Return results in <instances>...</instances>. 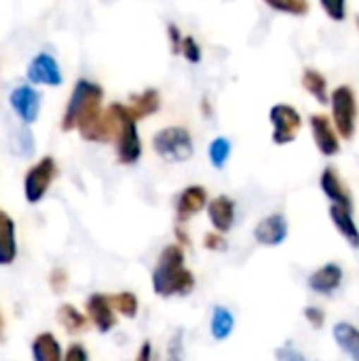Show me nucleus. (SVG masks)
Here are the masks:
<instances>
[{
	"label": "nucleus",
	"mask_w": 359,
	"mask_h": 361,
	"mask_svg": "<svg viewBox=\"0 0 359 361\" xmlns=\"http://www.w3.org/2000/svg\"><path fill=\"white\" fill-rule=\"evenodd\" d=\"M104 91L99 85L91 80H78L74 85L72 97L66 106L61 129L72 131L78 129L80 135L89 142H110L116 137V118L110 112H102Z\"/></svg>",
	"instance_id": "obj_1"
},
{
	"label": "nucleus",
	"mask_w": 359,
	"mask_h": 361,
	"mask_svg": "<svg viewBox=\"0 0 359 361\" xmlns=\"http://www.w3.org/2000/svg\"><path fill=\"white\" fill-rule=\"evenodd\" d=\"M195 288V275L184 269V250L176 243L161 252L159 267L152 273V290L161 298L186 296Z\"/></svg>",
	"instance_id": "obj_2"
},
{
	"label": "nucleus",
	"mask_w": 359,
	"mask_h": 361,
	"mask_svg": "<svg viewBox=\"0 0 359 361\" xmlns=\"http://www.w3.org/2000/svg\"><path fill=\"white\" fill-rule=\"evenodd\" d=\"M110 112L116 118V157L123 165H133L142 157V142L138 133V121L123 104H112Z\"/></svg>",
	"instance_id": "obj_3"
},
{
	"label": "nucleus",
	"mask_w": 359,
	"mask_h": 361,
	"mask_svg": "<svg viewBox=\"0 0 359 361\" xmlns=\"http://www.w3.org/2000/svg\"><path fill=\"white\" fill-rule=\"evenodd\" d=\"M152 148L154 152L171 163H184L193 157L195 146L188 129L184 127H165L152 137Z\"/></svg>",
	"instance_id": "obj_4"
},
{
	"label": "nucleus",
	"mask_w": 359,
	"mask_h": 361,
	"mask_svg": "<svg viewBox=\"0 0 359 361\" xmlns=\"http://www.w3.org/2000/svg\"><path fill=\"white\" fill-rule=\"evenodd\" d=\"M330 104H332L336 131L341 133L343 140H351L355 133V121H358V102H355L353 89L347 85L336 87L330 95Z\"/></svg>",
	"instance_id": "obj_5"
},
{
	"label": "nucleus",
	"mask_w": 359,
	"mask_h": 361,
	"mask_svg": "<svg viewBox=\"0 0 359 361\" xmlns=\"http://www.w3.org/2000/svg\"><path fill=\"white\" fill-rule=\"evenodd\" d=\"M271 123H273V142L284 146L296 140L300 127H303V118L298 114V110L294 106L288 104H275L271 108Z\"/></svg>",
	"instance_id": "obj_6"
},
{
	"label": "nucleus",
	"mask_w": 359,
	"mask_h": 361,
	"mask_svg": "<svg viewBox=\"0 0 359 361\" xmlns=\"http://www.w3.org/2000/svg\"><path fill=\"white\" fill-rule=\"evenodd\" d=\"M55 176H57V165L51 157H44L32 169H28L25 180H23V195L28 203H38L49 190Z\"/></svg>",
	"instance_id": "obj_7"
},
{
	"label": "nucleus",
	"mask_w": 359,
	"mask_h": 361,
	"mask_svg": "<svg viewBox=\"0 0 359 361\" xmlns=\"http://www.w3.org/2000/svg\"><path fill=\"white\" fill-rule=\"evenodd\" d=\"M11 106L25 125H32L40 112V93L34 87L21 85L15 91H11Z\"/></svg>",
	"instance_id": "obj_8"
},
{
	"label": "nucleus",
	"mask_w": 359,
	"mask_h": 361,
	"mask_svg": "<svg viewBox=\"0 0 359 361\" xmlns=\"http://www.w3.org/2000/svg\"><path fill=\"white\" fill-rule=\"evenodd\" d=\"M28 78L36 85H49V87H57L61 85V70L55 61V57H51L49 53H38L30 66H28Z\"/></svg>",
	"instance_id": "obj_9"
},
{
	"label": "nucleus",
	"mask_w": 359,
	"mask_h": 361,
	"mask_svg": "<svg viewBox=\"0 0 359 361\" xmlns=\"http://www.w3.org/2000/svg\"><path fill=\"white\" fill-rule=\"evenodd\" d=\"M254 237L264 247L281 245L286 241V237H288V222H286V218L281 214L267 216L264 220L258 222V226L254 231Z\"/></svg>",
	"instance_id": "obj_10"
},
{
	"label": "nucleus",
	"mask_w": 359,
	"mask_h": 361,
	"mask_svg": "<svg viewBox=\"0 0 359 361\" xmlns=\"http://www.w3.org/2000/svg\"><path fill=\"white\" fill-rule=\"evenodd\" d=\"M311 131H313V140H315L322 154H326V157L339 154L341 144H339L336 131H334V127L326 114H313L311 116Z\"/></svg>",
	"instance_id": "obj_11"
},
{
	"label": "nucleus",
	"mask_w": 359,
	"mask_h": 361,
	"mask_svg": "<svg viewBox=\"0 0 359 361\" xmlns=\"http://www.w3.org/2000/svg\"><path fill=\"white\" fill-rule=\"evenodd\" d=\"M114 305L108 296L104 294H93L89 300H87V313L91 317V322L95 324V328L99 332H110L114 326H116V317H114Z\"/></svg>",
	"instance_id": "obj_12"
},
{
	"label": "nucleus",
	"mask_w": 359,
	"mask_h": 361,
	"mask_svg": "<svg viewBox=\"0 0 359 361\" xmlns=\"http://www.w3.org/2000/svg\"><path fill=\"white\" fill-rule=\"evenodd\" d=\"M207 203V190L203 186H188L180 192L178 205H176V214H178V222H186L188 218H193L195 214H199Z\"/></svg>",
	"instance_id": "obj_13"
},
{
	"label": "nucleus",
	"mask_w": 359,
	"mask_h": 361,
	"mask_svg": "<svg viewBox=\"0 0 359 361\" xmlns=\"http://www.w3.org/2000/svg\"><path fill=\"white\" fill-rule=\"evenodd\" d=\"M207 214H209V220H212L214 228L220 231V233H229L233 228V224H235V203L224 195L209 201Z\"/></svg>",
	"instance_id": "obj_14"
},
{
	"label": "nucleus",
	"mask_w": 359,
	"mask_h": 361,
	"mask_svg": "<svg viewBox=\"0 0 359 361\" xmlns=\"http://www.w3.org/2000/svg\"><path fill=\"white\" fill-rule=\"evenodd\" d=\"M330 218L336 224L339 233L349 241V245L351 247H359V228L358 224H355V220H353V207L334 203L330 207Z\"/></svg>",
	"instance_id": "obj_15"
},
{
	"label": "nucleus",
	"mask_w": 359,
	"mask_h": 361,
	"mask_svg": "<svg viewBox=\"0 0 359 361\" xmlns=\"http://www.w3.org/2000/svg\"><path fill=\"white\" fill-rule=\"evenodd\" d=\"M343 281V269L339 264H326L309 277V288L317 294H332Z\"/></svg>",
	"instance_id": "obj_16"
},
{
	"label": "nucleus",
	"mask_w": 359,
	"mask_h": 361,
	"mask_svg": "<svg viewBox=\"0 0 359 361\" xmlns=\"http://www.w3.org/2000/svg\"><path fill=\"white\" fill-rule=\"evenodd\" d=\"M322 190L326 192V197L332 201V203H341V205H347V207H353V201H351V195L349 190L345 188V184L341 182V178L336 176V171L332 167H326L322 171Z\"/></svg>",
	"instance_id": "obj_17"
},
{
	"label": "nucleus",
	"mask_w": 359,
	"mask_h": 361,
	"mask_svg": "<svg viewBox=\"0 0 359 361\" xmlns=\"http://www.w3.org/2000/svg\"><path fill=\"white\" fill-rule=\"evenodd\" d=\"M17 256V241H15V222L8 214L0 209V264L6 267Z\"/></svg>",
	"instance_id": "obj_18"
},
{
	"label": "nucleus",
	"mask_w": 359,
	"mask_h": 361,
	"mask_svg": "<svg viewBox=\"0 0 359 361\" xmlns=\"http://www.w3.org/2000/svg\"><path fill=\"white\" fill-rule=\"evenodd\" d=\"M127 108L135 116V121H142V118L159 112V108H161V95H159L157 89H146L140 95H131Z\"/></svg>",
	"instance_id": "obj_19"
},
{
	"label": "nucleus",
	"mask_w": 359,
	"mask_h": 361,
	"mask_svg": "<svg viewBox=\"0 0 359 361\" xmlns=\"http://www.w3.org/2000/svg\"><path fill=\"white\" fill-rule=\"evenodd\" d=\"M334 341L351 360L359 361V330L355 326H351L347 322L336 324L334 326Z\"/></svg>",
	"instance_id": "obj_20"
},
{
	"label": "nucleus",
	"mask_w": 359,
	"mask_h": 361,
	"mask_svg": "<svg viewBox=\"0 0 359 361\" xmlns=\"http://www.w3.org/2000/svg\"><path fill=\"white\" fill-rule=\"evenodd\" d=\"M32 355L36 361H59L61 360V349H59L57 338L49 332L38 334L32 343Z\"/></svg>",
	"instance_id": "obj_21"
},
{
	"label": "nucleus",
	"mask_w": 359,
	"mask_h": 361,
	"mask_svg": "<svg viewBox=\"0 0 359 361\" xmlns=\"http://www.w3.org/2000/svg\"><path fill=\"white\" fill-rule=\"evenodd\" d=\"M303 87L320 102V104H328V82L324 78L322 72L313 70V68H307L303 72Z\"/></svg>",
	"instance_id": "obj_22"
},
{
	"label": "nucleus",
	"mask_w": 359,
	"mask_h": 361,
	"mask_svg": "<svg viewBox=\"0 0 359 361\" xmlns=\"http://www.w3.org/2000/svg\"><path fill=\"white\" fill-rule=\"evenodd\" d=\"M57 319L66 328L68 334H78V332H85L87 328V317L72 305H61L57 311Z\"/></svg>",
	"instance_id": "obj_23"
},
{
	"label": "nucleus",
	"mask_w": 359,
	"mask_h": 361,
	"mask_svg": "<svg viewBox=\"0 0 359 361\" xmlns=\"http://www.w3.org/2000/svg\"><path fill=\"white\" fill-rule=\"evenodd\" d=\"M235 328V317L226 307H216L212 315V336L216 341H226Z\"/></svg>",
	"instance_id": "obj_24"
},
{
	"label": "nucleus",
	"mask_w": 359,
	"mask_h": 361,
	"mask_svg": "<svg viewBox=\"0 0 359 361\" xmlns=\"http://www.w3.org/2000/svg\"><path fill=\"white\" fill-rule=\"evenodd\" d=\"M231 142L226 137H216L212 144H209V161L216 169H222L231 157Z\"/></svg>",
	"instance_id": "obj_25"
},
{
	"label": "nucleus",
	"mask_w": 359,
	"mask_h": 361,
	"mask_svg": "<svg viewBox=\"0 0 359 361\" xmlns=\"http://www.w3.org/2000/svg\"><path fill=\"white\" fill-rule=\"evenodd\" d=\"M110 300H112L114 309H116L123 317L133 319V317L138 315V307H140V305H138V298H135L131 292H121V294L112 296Z\"/></svg>",
	"instance_id": "obj_26"
},
{
	"label": "nucleus",
	"mask_w": 359,
	"mask_h": 361,
	"mask_svg": "<svg viewBox=\"0 0 359 361\" xmlns=\"http://www.w3.org/2000/svg\"><path fill=\"white\" fill-rule=\"evenodd\" d=\"M271 8L290 13V15H307L309 13V0H264Z\"/></svg>",
	"instance_id": "obj_27"
},
{
	"label": "nucleus",
	"mask_w": 359,
	"mask_h": 361,
	"mask_svg": "<svg viewBox=\"0 0 359 361\" xmlns=\"http://www.w3.org/2000/svg\"><path fill=\"white\" fill-rule=\"evenodd\" d=\"M330 19L343 21L347 17V0H320Z\"/></svg>",
	"instance_id": "obj_28"
},
{
	"label": "nucleus",
	"mask_w": 359,
	"mask_h": 361,
	"mask_svg": "<svg viewBox=\"0 0 359 361\" xmlns=\"http://www.w3.org/2000/svg\"><path fill=\"white\" fill-rule=\"evenodd\" d=\"M190 63H199L201 61V47L197 44V40L193 36H184L182 40V51H180Z\"/></svg>",
	"instance_id": "obj_29"
},
{
	"label": "nucleus",
	"mask_w": 359,
	"mask_h": 361,
	"mask_svg": "<svg viewBox=\"0 0 359 361\" xmlns=\"http://www.w3.org/2000/svg\"><path fill=\"white\" fill-rule=\"evenodd\" d=\"M17 144L21 146V148L17 150L21 157H30V154L34 152V137H32L30 129H21V131H19V135H17Z\"/></svg>",
	"instance_id": "obj_30"
},
{
	"label": "nucleus",
	"mask_w": 359,
	"mask_h": 361,
	"mask_svg": "<svg viewBox=\"0 0 359 361\" xmlns=\"http://www.w3.org/2000/svg\"><path fill=\"white\" fill-rule=\"evenodd\" d=\"M49 283H51V290L61 294L68 286V273L63 269H53L51 271V277H49Z\"/></svg>",
	"instance_id": "obj_31"
},
{
	"label": "nucleus",
	"mask_w": 359,
	"mask_h": 361,
	"mask_svg": "<svg viewBox=\"0 0 359 361\" xmlns=\"http://www.w3.org/2000/svg\"><path fill=\"white\" fill-rule=\"evenodd\" d=\"M203 245H205L207 250H212V252H224V250H226V241H224V237H222L220 231L207 233L205 239H203Z\"/></svg>",
	"instance_id": "obj_32"
},
{
	"label": "nucleus",
	"mask_w": 359,
	"mask_h": 361,
	"mask_svg": "<svg viewBox=\"0 0 359 361\" xmlns=\"http://www.w3.org/2000/svg\"><path fill=\"white\" fill-rule=\"evenodd\" d=\"M305 317H307V322H309L313 328H322V326H324V322H326L324 311H322V309H317V307H309V309H305Z\"/></svg>",
	"instance_id": "obj_33"
},
{
	"label": "nucleus",
	"mask_w": 359,
	"mask_h": 361,
	"mask_svg": "<svg viewBox=\"0 0 359 361\" xmlns=\"http://www.w3.org/2000/svg\"><path fill=\"white\" fill-rule=\"evenodd\" d=\"M167 34H169V40H171V51H174V53H180V51H182V40H184V36L180 34L178 25L169 23V25H167Z\"/></svg>",
	"instance_id": "obj_34"
},
{
	"label": "nucleus",
	"mask_w": 359,
	"mask_h": 361,
	"mask_svg": "<svg viewBox=\"0 0 359 361\" xmlns=\"http://www.w3.org/2000/svg\"><path fill=\"white\" fill-rule=\"evenodd\" d=\"M87 357H89V355H87V351H85L80 345H72V347L68 349V353H66V360L68 361H76V360L85 361Z\"/></svg>",
	"instance_id": "obj_35"
},
{
	"label": "nucleus",
	"mask_w": 359,
	"mask_h": 361,
	"mask_svg": "<svg viewBox=\"0 0 359 361\" xmlns=\"http://www.w3.org/2000/svg\"><path fill=\"white\" fill-rule=\"evenodd\" d=\"M148 357H150V343H144V349L138 355V360H148Z\"/></svg>",
	"instance_id": "obj_36"
},
{
	"label": "nucleus",
	"mask_w": 359,
	"mask_h": 361,
	"mask_svg": "<svg viewBox=\"0 0 359 361\" xmlns=\"http://www.w3.org/2000/svg\"><path fill=\"white\" fill-rule=\"evenodd\" d=\"M2 330H4V322H2V315H0V338H2Z\"/></svg>",
	"instance_id": "obj_37"
},
{
	"label": "nucleus",
	"mask_w": 359,
	"mask_h": 361,
	"mask_svg": "<svg viewBox=\"0 0 359 361\" xmlns=\"http://www.w3.org/2000/svg\"><path fill=\"white\" fill-rule=\"evenodd\" d=\"M355 23H358V30H359V15H358V19H355Z\"/></svg>",
	"instance_id": "obj_38"
}]
</instances>
